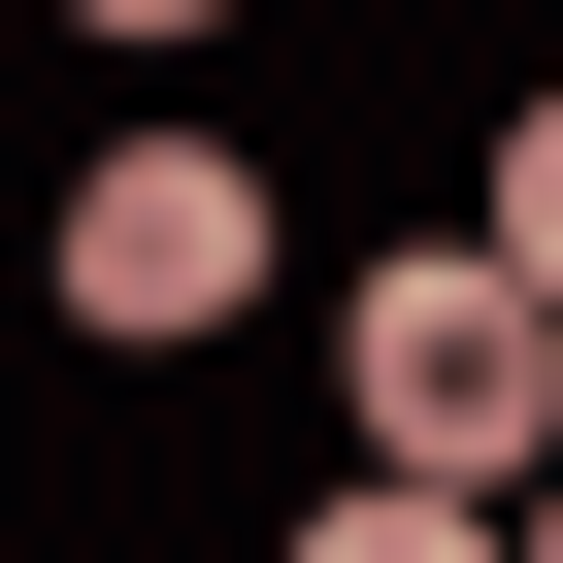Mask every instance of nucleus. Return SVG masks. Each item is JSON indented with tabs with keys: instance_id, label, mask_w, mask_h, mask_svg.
Returning a JSON list of instances; mask_svg holds the SVG:
<instances>
[{
	"instance_id": "obj_1",
	"label": "nucleus",
	"mask_w": 563,
	"mask_h": 563,
	"mask_svg": "<svg viewBox=\"0 0 563 563\" xmlns=\"http://www.w3.org/2000/svg\"><path fill=\"white\" fill-rule=\"evenodd\" d=\"M332 365H365V497H464V530H530V497H563V332L497 299L464 232H431V265H365Z\"/></svg>"
},
{
	"instance_id": "obj_2",
	"label": "nucleus",
	"mask_w": 563,
	"mask_h": 563,
	"mask_svg": "<svg viewBox=\"0 0 563 563\" xmlns=\"http://www.w3.org/2000/svg\"><path fill=\"white\" fill-rule=\"evenodd\" d=\"M232 299H265V166L232 133H133L67 199V332H232Z\"/></svg>"
},
{
	"instance_id": "obj_3",
	"label": "nucleus",
	"mask_w": 563,
	"mask_h": 563,
	"mask_svg": "<svg viewBox=\"0 0 563 563\" xmlns=\"http://www.w3.org/2000/svg\"><path fill=\"white\" fill-rule=\"evenodd\" d=\"M464 265H497V299H530V332H563V100H530V133H497V232H464Z\"/></svg>"
},
{
	"instance_id": "obj_4",
	"label": "nucleus",
	"mask_w": 563,
	"mask_h": 563,
	"mask_svg": "<svg viewBox=\"0 0 563 563\" xmlns=\"http://www.w3.org/2000/svg\"><path fill=\"white\" fill-rule=\"evenodd\" d=\"M299 563H497V530H464V497H332Z\"/></svg>"
},
{
	"instance_id": "obj_5",
	"label": "nucleus",
	"mask_w": 563,
	"mask_h": 563,
	"mask_svg": "<svg viewBox=\"0 0 563 563\" xmlns=\"http://www.w3.org/2000/svg\"><path fill=\"white\" fill-rule=\"evenodd\" d=\"M497 563H563V497H530V530H497Z\"/></svg>"
}]
</instances>
